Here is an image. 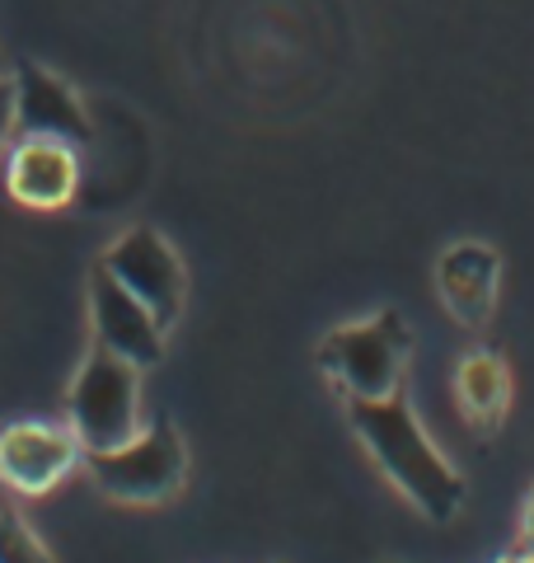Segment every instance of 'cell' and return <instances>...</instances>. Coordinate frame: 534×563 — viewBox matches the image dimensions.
<instances>
[{
    "instance_id": "obj_1",
    "label": "cell",
    "mask_w": 534,
    "mask_h": 563,
    "mask_svg": "<svg viewBox=\"0 0 534 563\" xmlns=\"http://www.w3.org/2000/svg\"><path fill=\"white\" fill-rule=\"evenodd\" d=\"M352 428L370 451V461L385 470V479L394 484L422 517L450 521L465 507V479L445 465V455L432 446V437L422 432V422L408 409L403 390L385 399H352Z\"/></svg>"
},
{
    "instance_id": "obj_2",
    "label": "cell",
    "mask_w": 534,
    "mask_h": 563,
    "mask_svg": "<svg viewBox=\"0 0 534 563\" xmlns=\"http://www.w3.org/2000/svg\"><path fill=\"white\" fill-rule=\"evenodd\" d=\"M66 409L80 451H113L132 442L141 432V366L94 343L80 376L70 380Z\"/></svg>"
},
{
    "instance_id": "obj_3",
    "label": "cell",
    "mask_w": 534,
    "mask_h": 563,
    "mask_svg": "<svg viewBox=\"0 0 534 563\" xmlns=\"http://www.w3.org/2000/svg\"><path fill=\"white\" fill-rule=\"evenodd\" d=\"M408 333L399 310H380L376 320L343 324L319 343V366L337 380L347 399H385L403 390V366H408Z\"/></svg>"
},
{
    "instance_id": "obj_4",
    "label": "cell",
    "mask_w": 534,
    "mask_h": 563,
    "mask_svg": "<svg viewBox=\"0 0 534 563\" xmlns=\"http://www.w3.org/2000/svg\"><path fill=\"white\" fill-rule=\"evenodd\" d=\"M85 470L118 503H165L188 479V451L174 422L159 418L113 451H85Z\"/></svg>"
},
{
    "instance_id": "obj_5",
    "label": "cell",
    "mask_w": 534,
    "mask_h": 563,
    "mask_svg": "<svg viewBox=\"0 0 534 563\" xmlns=\"http://www.w3.org/2000/svg\"><path fill=\"white\" fill-rule=\"evenodd\" d=\"M99 268H109L165 329L178 324L183 301H188V273L159 231L136 225V231H127L122 240L109 244V254L99 258Z\"/></svg>"
},
{
    "instance_id": "obj_6",
    "label": "cell",
    "mask_w": 534,
    "mask_h": 563,
    "mask_svg": "<svg viewBox=\"0 0 534 563\" xmlns=\"http://www.w3.org/2000/svg\"><path fill=\"white\" fill-rule=\"evenodd\" d=\"M89 320H94V343L136 362L141 372L165 357V324L109 268H94L89 277Z\"/></svg>"
},
{
    "instance_id": "obj_7",
    "label": "cell",
    "mask_w": 534,
    "mask_h": 563,
    "mask_svg": "<svg viewBox=\"0 0 534 563\" xmlns=\"http://www.w3.org/2000/svg\"><path fill=\"white\" fill-rule=\"evenodd\" d=\"M76 461H85L80 437L52 422H10L0 432V484H10L14 493H38L57 488Z\"/></svg>"
},
{
    "instance_id": "obj_8",
    "label": "cell",
    "mask_w": 534,
    "mask_h": 563,
    "mask_svg": "<svg viewBox=\"0 0 534 563\" xmlns=\"http://www.w3.org/2000/svg\"><path fill=\"white\" fill-rule=\"evenodd\" d=\"M14 132L20 136H57L70 141L76 151H85L94 141V128H89V113L80 95L70 90L62 76L24 62L14 70Z\"/></svg>"
},
{
    "instance_id": "obj_9",
    "label": "cell",
    "mask_w": 534,
    "mask_h": 563,
    "mask_svg": "<svg viewBox=\"0 0 534 563\" xmlns=\"http://www.w3.org/2000/svg\"><path fill=\"white\" fill-rule=\"evenodd\" d=\"M5 188L20 207H66L80 188V151L57 136H20L5 165Z\"/></svg>"
},
{
    "instance_id": "obj_10",
    "label": "cell",
    "mask_w": 534,
    "mask_h": 563,
    "mask_svg": "<svg viewBox=\"0 0 534 563\" xmlns=\"http://www.w3.org/2000/svg\"><path fill=\"white\" fill-rule=\"evenodd\" d=\"M497 273H502V263H497V254L488 250V244L469 240V244L445 250L441 263H436V287H441L445 310H450L459 324L483 329L492 320Z\"/></svg>"
},
{
    "instance_id": "obj_11",
    "label": "cell",
    "mask_w": 534,
    "mask_h": 563,
    "mask_svg": "<svg viewBox=\"0 0 534 563\" xmlns=\"http://www.w3.org/2000/svg\"><path fill=\"white\" fill-rule=\"evenodd\" d=\"M455 395H459V409L474 422V432L492 437L507 418V404H511V372L497 352H469L455 372Z\"/></svg>"
},
{
    "instance_id": "obj_12",
    "label": "cell",
    "mask_w": 534,
    "mask_h": 563,
    "mask_svg": "<svg viewBox=\"0 0 534 563\" xmlns=\"http://www.w3.org/2000/svg\"><path fill=\"white\" fill-rule=\"evenodd\" d=\"M0 563H47L43 540L14 512H0Z\"/></svg>"
},
{
    "instance_id": "obj_13",
    "label": "cell",
    "mask_w": 534,
    "mask_h": 563,
    "mask_svg": "<svg viewBox=\"0 0 534 563\" xmlns=\"http://www.w3.org/2000/svg\"><path fill=\"white\" fill-rule=\"evenodd\" d=\"M14 136V76L0 70V146Z\"/></svg>"
},
{
    "instance_id": "obj_14",
    "label": "cell",
    "mask_w": 534,
    "mask_h": 563,
    "mask_svg": "<svg viewBox=\"0 0 534 563\" xmlns=\"http://www.w3.org/2000/svg\"><path fill=\"white\" fill-rule=\"evenodd\" d=\"M521 544H525V559H534V493H530V503H525V536H521Z\"/></svg>"
}]
</instances>
